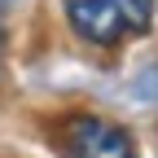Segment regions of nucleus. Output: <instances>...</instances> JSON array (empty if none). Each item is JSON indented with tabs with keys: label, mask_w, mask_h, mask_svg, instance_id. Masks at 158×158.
I'll use <instances>...</instances> for the list:
<instances>
[{
	"label": "nucleus",
	"mask_w": 158,
	"mask_h": 158,
	"mask_svg": "<svg viewBox=\"0 0 158 158\" xmlns=\"http://www.w3.org/2000/svg\"><path fill=\"white\" fill-rule=\"evenodd\" d=\"M66 22L88 44H118L123 35H145L158 0H62Z\"/></svg>",
	"instance_id": "obj_1"
},
{
	"label": "nucleus",
	"mask_w": 158,
	"mask_h": 158,
	"mask_svg": "<svg viewBox=\"0 0 158 158\" xmlns=\"http://www.w3.org/2000/svg\"><path fill=\"white\" fill-rule=\"evenodd\" d=\"M62 145L70 158H136V141L127 127L97 114H70L62 118Z\"/></svg>",
	"instance_id": "obj_2"
}]
</instances>
